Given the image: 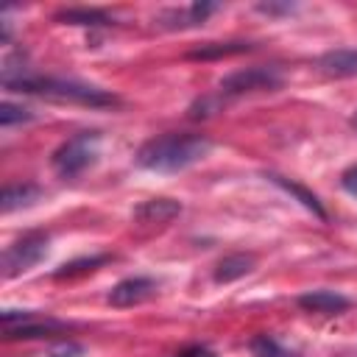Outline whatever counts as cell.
I'll use <instances>...</instances> for the list:
<instances>
[{"label": "cell", "instance_id": "cell-14", "mask_svg": "<svg viewBox=\"0 0 357 357\" xmlns=\"http://www.w3.org/2000/svg\"><path fill=\"white\" fill-rule=\"evenodd\" d=\"M67 324L64 321H53V318H45V321H36V315H31L28 321H22L20 326H11V329H3L6 340H31V337H47L53 332H64Z\"/></svg>", "mask_w": 357, "mask_h": 357}, {"label": "cell", "instance_id": "cell-3", "mask_svg": "<svg viewBox=\"0 0 357 357\" xmlns=\"http://www.w3.org/2000/svg\"><path fill=\"white\" fill-rule=\"evenodd\" d=\"M100 156V131H78L75 137L64 139L53 156L50 165L56 170V176L61 178H75L84 170H89Z\"/></svg>", "mask_w": 357, "mask_h": 357}, {"label": "cell", "instance_id": "cell-7", "mask_svg": "<svg viewBox=\"0 0 357 357\" xmlns=\"http://www.w3.org/2000/svg\"><path fill=\"white\" fill-rule=\"evenodd\" d=\"M156 282L151 279V276H128V279H120L112 290H109V296H106V301L112 304V307H134V304H142V301H148L151 296H156Z\"/></svg>", "mask_w": 357, "mask_h": 357}, {"label": "cell", "instance_id": "cell-5", "mask_svg": "<svg viewBox=\"0 0 357 357\" xmlns=\"http://www.w3.org/2000/svg\"><path fill=\"white\" fill-rule=\"evenodd\" d=\"M47 245H50V237L45 231H28L20 240H14L3 251V262H0L3 276L6 279H14V276L31 271L33 265H39L47 257Z\"/></svg>", "mask_w": 357, "mask_h": 357}, {"label": "cell", "instance_id": "cell-1", "mask_svg": "<svg viewBox=\"0 0 357 357\" xmlns=\"http://www.w3.org/2000/svg\"><path fill=\"white\" fill-rule=\"evenodd\" d=\"M212 151V142L204 134H162L142 142L134 153L137 167L151 173H181L201 162Z\"/></svg>", "mask_w": 357, "mask_h": 357}, {"label": "cell", "instance_id": "cell-21", "mask_svg": "<svg viewBox=\"0 0 357 357\" xmlns=\"http://www.w3.org/2000/svg\"><path fill=\"white\" fill-rule=\"evenodd\" d=\"M84 346L75 340H59L53 346H47V357H84Z\"/></svg>", "mask_w": 357, "mask_h": 357}, {"label": "cell", "instance_id": "cell-20", "mask_svg": "<svg viewBox=\"0 0 357 357\" xmlns=\"http://www.w3.org/2000/svg\"><path fill=\"white\" fill-rule=\"evenodd\" d=\"M33 120V112L25 109V106H17L11 100H3L0 103V126L3 128H11V126H20V123H31Z\"/></svg>", "mask_w": 357, "mask_h": 357}, {"label": "cell", "instance_id": "cell-24", "mask_svg": "<svg viewBox=\"0 0 357 357\" xmlns=\"http://www.w3.org/2000/svg\"><path fill=\"white\" fill-rule=\"evenodd\" d=\"M176 357H215V354L209 349H204V346H192V349H187V351H181Z\"/></svg>", "mask_w": 357, "mask_h": 357}, {"label": "cell", "instance_id": "cell-11", "mask_svg": "<svg viewBox=\"0 0 357 357\" xmlns=\"http://www.w3.org/2000/svg\"><path fill=\"white\" fill-rule=\"evenodd\" d=\"M39 198H42V187L33 184V181L6 184L3 195H0V209L8 215V212H17V209H25V206H33Z\"/></svg>", "mask_w": 357, "mask_h": 357}, {"label": "cell", "instance_id": "cell-13", "mask_svg": "<svg viewBox=\"0 0 357 357\" xmlns=\"http://www.w3.org/2000/svg\"><path fill=\"white\" fill-rule=\"evenodd\" d=\"M254 50L251 42H243V39H231V42H204L198 47H192L187 53V59L192 61H215V59H226V56H240V53H248Z\"/></svg>", "mask_w": 357, "mask_h": 357}, {"label": "cell", "instance_id": "cell-15", "mask_svg": "<svg viewBox=\"0 0 357 357\" xmlns=\"http://www.w3.org/2000/svg\"><path fill=\"white\" fill-rule=\"evenodd\" d=\"M56 22H64V25H84V28H106V25H114V20L100 11V8H86V6H78V8H61L56 11L53 17Z\"/></svg>", "mask_w": 357, "mask_h": 357}, {"label": "cell", "instance_id": "cell-16", "mask_svg": "<svg viewBox=\"0 0 357 357\" xmlns=\"http://www.w3.org/2000/svg\"><path fill=\"white\" fill-rule=\"evenodd\" d=\"M265 178H271L276 187H282L284 192H290V195H293V198H296V201H298L304 209H310L312 215H318L321 220H326V209H324V204L318 201V195H315V192L304 190L301 184H296L293 178H284V176H279V173H268Z\"/></svg>", "mask_w": 357, "mask_h": 357}, {"label": "cell", "instance_id": "cell-9", "mask_svg": "<svg viewBox=\"0 0 357 357\" xmlns=\"http://www.w3.org/2000/svg\"><path fill=\"white\" fill-rule=\"evenodd\" d=\"M315 67L326 78H354L357 75V47H335L318 56Z\"/></svg>", "mask_w": 357, "mask_h": 357}, {"label": "cell", "instance_id": "cell-23", "mask_svg": "<svg viewBox=\"0 0 357 357\" xmlns=\"http://www.w3.org/2000/svg\"><path fill=\"white\" fill-rule=\"evenodd\" d=\"M340 187H343L349 195L357 198V165H351V167L343 170V176H340Z\"/></svg>", "mask_w": 357, "mask_h": 357}, {"label": "cell", "instance_id": "cell-19", "mask_svg": "<svg viewBox=\"0 0 357 357\" xmlns=\"http://www.w3.org/2000/svg\"><path fill=\"white\" fill-rule=\"evenodd\" d=\"M251 354L254 357H296L293 351H287L276 337H271V335H257V337H251Z\"/></svg>", "mask_w": 357, "mask_h": 357}, {"label": "cell", "instance_id": "cell-6", "mask_svg": "<svg viewBox=\"0 0 357 357\" xmlns=\"http://www.w3.org/2000/svg\"><path fill=\"white\" fill-rule=\"evenodd\" d=\"M220 6L209 3V0H195L184 8H165L156 14V25L165 31H184V28H198L204 25Z\"/></svg>", "mask_w": 357, "mask_h": 357}, {"label": "cell", "instance_id": "cell-2", "mask_svg": "<svg viewBox=\"0 0 357 357\" xmlns=\"http://www.w3.org/2000/svg\"><path fill=\"white\" fill-rule=\"evenodd\" d=\"M8 92H25V95H39V98H50V100H61V103H81V106H114L117 95L95 86V84H84L75 78H53V75H22L20 81L6 86Z\"/></svg>", "mask_w": 357, "mask_h": 357}, {"label": "cell", "instance_id": "cell-12", "mask_svg": "<svg viewBox=\"0 0 357 357\" xmlns=\"http://www.w3.org/2000/svg\"><path fill=\"white\" fill-rule=\"evenodd\" d=\"M181 215V204L173 198H148L134 209V220L139 223H167Z\"/></svg>", "mask_w": 357, "mask_h": 357}, {"label": "cell", "instance_id": "cell-17", "mask_svg": "<svg viewBox=\"0 0 357 357\" xmlns=\"http://www.w3.org/2000/svg\"><path fill=\"white\" fill-rule=\"evenodd\" d=\"M112 257L109 254H92V257H78V259H70V262H64L56 273H53V279H75V276H84V273H92V271H98L100 265H106Z\"/></svg>", "mask_w": 357, "mask_h": 357}, {"label": "cell", "instance_id": "cell-8", "mask_svg": "<svg viewBox=\"0 0 357 357\" xmlns=\"http://www.w3.org/2000/svg\"><path fill=\"white\" fill-rule=\"evenodd\" d=\"M296 304H298L301 310H307V312H321V315H337V312H346V310L351 307V301H349L343 293L326 290V287L301 293V296L296 298Z\"/></svg>", "mask_w": 357, "mask_h": 357}, {"label": "cell", "instance_id": "cell-10", "mask_svg": "<svg viewBox=\"0 0 357 357\" xmlns=\"http://www.w3.org/2000/svg\"><path fill=\"white\" fill-rule=\"evenodd\" d=\"M257 259L254 254H245V251H234V254H226L223 259H218L215 271H212V279L218 284H229V282H237L243 276H248L254 271Z\"/></svg>", "mask_w": 357, "mask_h": 357}, {"label": "cell", "instance_id": "cell-22", "mask_svg": "<svg viewBox=\"0 0 357 357\" xmlns=\"http://www.w3.org/2000/svg\"><path fill=\"white\" fill-rule=\"evenodd\" d=\"M257 11L268 14V17H282V14L296 11V6L293 3H273V0H268V3H257Z\"/></svg>", "mask_w": 357, "mask_h": 357}, {"label": "cell", "instance_id": "cell-4", "mask_svg": "<svg viewBox=\"0 0 357 357\" xmlns=\"http://www.w3.org/2000/svg\"><path fill=\"white\" fill-rule=\"evenodd\" d=\"M284 84V73L279 64H254L245 70H234L220 78V95L223 98H237V95H251V92H276Z\"/></svg>", "mask_w": 357, "mask_h": 357}, {"label": "cell", "instance_id": "cell-18", "mask_svg": "<svg viewBox=\"0 0 357 357\" xmlns=\"http://www.w3.org/2000/svg\"><path fill=\"white\" fill-rule=\"evenodd\" d=\"M223 103H226V98H223L220 92H215V95H201L198 100L190 103L187 117H190V120H206V117L218 114V112L223 109Z\"/></svg>", "mask_w": 357, "mask_h": 357}, {"label": "cell", "instance_id": "cell-25", "mask_svg": "<svg viewBox=\"0 0 357 357\" xmlns=\"http://www.w3.org/2000/svg\"><path fill=\"white\" fill-rule=\"evenodd\" d=\"M351 128L357 131V112H354V117H351Z\"/></svg>", "mask_w": 357, "mask_h": 357}]
</instances>
